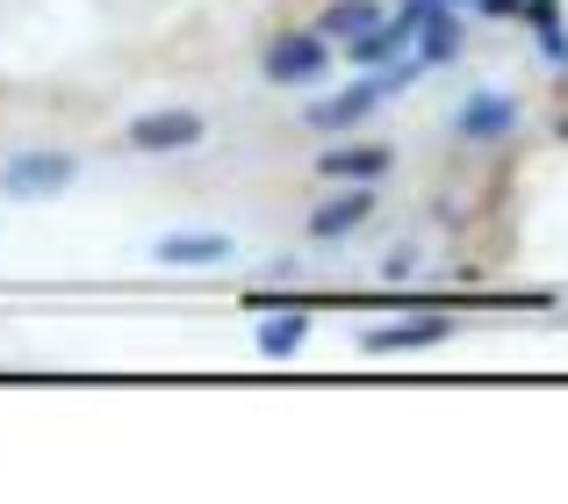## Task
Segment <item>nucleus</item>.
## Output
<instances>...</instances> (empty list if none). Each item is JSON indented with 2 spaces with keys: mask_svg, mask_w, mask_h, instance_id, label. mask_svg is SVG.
I'll return each mask as SVG.
<instances>
[{
  "mask_svg": "<svg viewBox=\"0 0 568 504\" xmlns=\"http://www.w3.org/2000/svg\"><path fill=\"white\" fill-rule=\"evenodd\" d=\"M72 173H80L72 152H22V159H8L0 188H8L14 202H43V195H58V188H72Z\"/></svg>",
  "mask_w": 568,
  "mask_h": 504,
  "instance_id": "4",
  "label": "nucleus"
},
{
  "mask_svg": "<svg viewBox=\"0 0 568 504\" xmlns=\"http://www.w3.org/2000/svg\"><path fill=\"white\" fill-rule=\"evenodd\" d=\"M231 231H166V239L152 245V260L159 266H223L231 260Z\"/></svg>",
  "mask_w": 568,
  "mask_h": 504,
  "instance_id": "8",
  "label": "nucleus"
},
{
  "mask_svg": "<svg viewBox=\"0 0 568 504\" xmlns=\"http://www.w3.org/2000/svg\"><path fill=\"white\" fill-rule=\"evenodd\" d=\"M303 339H310V317H303V310H281V317L260 324V353H266V361H288Z\"/></svg>",
  "mask_w": 568,
  "mask_h": 504,
  "instance_id": "13",
  "label": "nucleus"
},
{
  "mask_svg": "<svg viewBox=\"0 0 568 504\" xmlns=\"http://www.w3.org/2000/svg\"><path fill=\"white\" fill-rule=\"evenodd\" d=\"M526 22L547 29V22H561V8H555V0H526Z\"/></svg>",
  "mask_w": 568,
  "mask_h": 504,
  "instance_id": "15",
  "label": "nucleus"
},
{
  "mask_svg": "<svg viewBox=\"0 0 568 504\" xmlns=\"http://www.w3.org/2000/svg\"><path fill=\"white\" fill-rule=\"evenodd\" d=\"M382 22V8H375V0H332V8H324L317 14V29H324V37H367V29H375Z\"/></svg>",
  "mask_w": 568,
  "mask_h": 504,
  "instance_id": "12",
  "label": "nucleus"
},
{
  "mask_svg": "<svg viewBox=\"0 0 568 504\" xmlns=\"http://www.w3.org/2000/svg\"><path fill=\"white\" fill-rule=\"evenodd\" d=\"M454 332L446 317H417V324H375V332L361 339L367 353H417V346H439V339Z\"/></svg>",
  "mask_w": 568,
  "mask_h": 504,
  "instance_id": "10",
  "label": "nucleus"
},
{
  "mask_svg": "<svg viewBox=\"0 0 568 504\" xmlns=\"http://www.w3.org/2000/svg\"><path fill=\"white\" fill-rule=\"evenodd\" d=\"M388 167H396L388 144H324L317 152L324 181H388Z\"/></svg>",
  "mask_w": 568,
  "mask_h": 504,
  "instance_id": "7",
  "label": "nucleus"
},
{
  "mask_svg": "<svg viewBox=\"0 0 568 504\" xmlns=\"http://www.w3.org/2000/svg\"><path fill=\"white\" fill-rule=\"evenodd\" d=\"M324 65H332V37H317V29H288V37L266 43V80L274 87H303Z\"/></svg>",
  "mask_w": 568,
  "mask_h": 504,
  "instance_id": "2",
  "label": "nucleus"
},
{
  "mask_svg": "<svg viewBox=\"0 0 568 504\" xmlns=\"http://www.w3.org/2000/svg\"><path fill=\"white\" fill-rule=\"evenodd\" d=\"M511 123H518V109L504 94H475L468 109L454 115V138H511Z\"/></svg>",
  "mask_w": 568,
  "mask_h": 504,
  "instance_id": "11",
  "label": "nucleus"
},
{
  "mask_svg": "<svg viewBox=\"0 0 568 504\" xmlns=\"http://www.w3.org/2000/svg\"><path fill=\"white\" fill-rule=\"evenodd\" d=\"M475 14H526V0H468Z\"/></svg>",
  "mask_w": 568,
  "mask_h": 504,
  "instance_id": "16",
  "label": "nucleus"
},
{
  "mask_svg": "<svg viewBox=\"0 0 568 504\" xmlns=\"http://www.w3.org/2000/svg\"><path fill=\"white\" fill-rule=\"evenodd\" d=\"M367 216H375V181H346V195L317 202L310 210V239H346V231H361Z\"/></svg>",
  "mask_w": 568,
  "mask_h": 504,
  "instance_id": "6",
  "label": "nucleus"
},
{
  "mask_svg": "<svg viewBox=\"0 0 568 504\" xmlns=\"http://www.w3.org/2000/svg\"><path fill=\"white\" fill-rule=\"evenodd\" d=\"M460 43H468V29H460L454 0H432L425 29H417V58H425V65H446V58H460Z\"/></svg>",
  "mask_w": 568,
  "mask_h": 504,
  "instance_id": "9",
  "label": "nucleus"
},
{
  "mask_svg": "<svg viewBox=\"0 0 568 504\" xmlns=\"http://www.w3.org/2000/svg\"><path fill=\"white\" fill-rule=\"evenodd\" d=\"M540 51L555 58V65H568V37H561V22H547V29H540Z\"/></svg>",
  "mask_w": 568,
  "mask_h": 504,
  "instance_id": "14",
  "label": "nucleus"
},
{
  "mask_svg": "<svg viewBox=\"0 0 568 504\" xmlns=\"http://www.w3.org/2000/svg\"><path fill=\"white\" fill-rule=\"evenodd\" d=\"M202 138H209L202 109H152V115L130 123V152H187Z\"/></svg>",
  "mask_w": 568,
  "mask_h": 504,
  "instance_id": "5",
  "label": "nucleus"
},
{
  "mask_svg": "<svg viewBox=\"0 0 568 504\" xmlns=\"http://www.w3.org/2000/svg\"><path fill=\"white\" fill-rule=\"evenodd\" d=\"M417 72H425V58H417V51H410V58H396V65H367L353 87H338V94L310 101V109H303V123H310V130H353L361 115H375L388 94H403V87H410Z\"/></svg>",
  "mask_w": 568,
  "mask_h": 504,
  "instance_id": "1",
  "label": "nucleus"
},
{
  "mask_svg": "<svg viewBox=\"0 0 568 504\" xmlns=\"http://www.w3.org/2000/svg\"><path fill=\"white\" fill-rule=\"evenodd\" d=\"M425 14H432V0H410L403 14H388V22H375L367 37H353V65H396V58H410Z\"/></svg>",
  "mask_w": 568,
  "mask_h": 504,
  "instance_id": "3",
  "label": "nucleus"
}]
</instances>
